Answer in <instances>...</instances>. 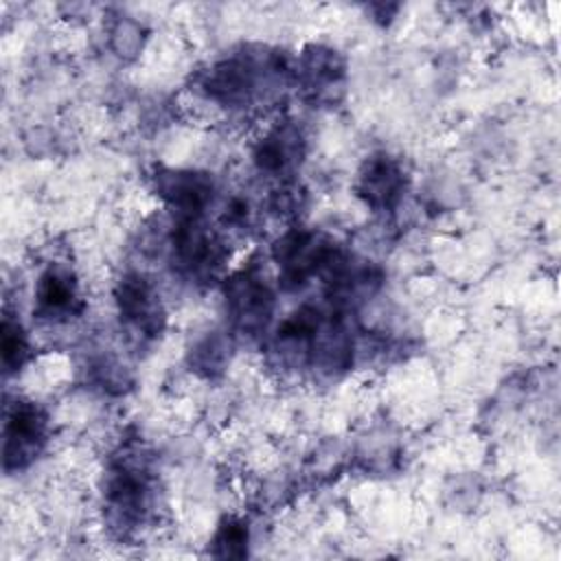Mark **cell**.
Segmentation results:
<instances>
[{
  "label": "cell",
  "instance_id": "cell-1",
  "mask_svg": "<svg viewBox=\"0 0 561 561\" xmlns=\"http://www.w3.org/2000/svg\"><path fill=\"white\" fill-rule=\"evenodd\" d=\"M280 280L300 285L322 267H333V245L311 230H289L274 245Z\"/></svg>",
  "mask_w": 561,
  "mask_h": 561
},
{
  "label": "cell",
  "instance_id": "cell-2",
  "mask_svg": "<svg viewBox=\"0 0 561 561\" xmlns=\"http://www.w3.org/2000/svg\"><path fill=\"white\" fill-rule=\"evenodd\" d=\"M46 436V414L35 403H15L4 423V467H24Z\"/></svg>",
  "mask_w": 561,
  "mask_h": 561
},
{
  "label": "cell",
  "instance_id": "cell-3",
  "mask_svg": "<svg viewBox=\"0 0 561 561\" xmlns=\"http://www.w3.org/2000/svg\"><path fill=\"white\" fill-rule=\"evenodd\" d=\"M272 291L265 280L254 274H241L230 283L228 305L234 322L243 331H256L265 327L272 313Z\"/></svg>",
  "mask_w": 561,
  "mask_h": 561
},
{
  "label": "cell",
  "instance_id": "cell-4",
  "mask_svg": "<svg viewBox=\"0 0 561 561\" xmlns=\"http://www.w3.org/2000/svg\"><path fill=\"white\" fill-rule=\"evenodd\" d=\"M359 195L366 199L373 208H390L399 202L403 191V171L401 167L388 158V156H373L366 160L359 182H357Z\"/></svg>",
  "mask_w": 561,
  "mask_h": 561
},
{
  "label": "cell",
  "instance_id": "cell-5",
  "mask_svg": "<svg viewBox=\"0 0 561 561\" xmlns=\"http://www.w3.org/2000/svg\"><path fill=\"white\" fill-rule=\"evenodd\" d=\"M158 191L173 208L184 215V219H191L208 204L213 182L199 173L175 171L158 178Z\"/></svg>",
  "mask_w": 561,
  "mask_h": 561
},
{
  "label": "cell",
  "instance_id": "cell-6",
  "mask_svg": "<svg viewBox=\"0 0 561 561\" xmlns=\"http://www.w3.org/2000/svg\"><path fill=\"white\" fill-rule=\"evenodd\" d=\"M116 300L121 307V316L131 322L136 329L147 333H156L160 327V307L153 289L140 276H125L118 285Z\"/></svg>",
  "mask_w": 561,
  "mask_h": 561
},
{
  "label": "cell",
  "instance_id": "cell-7",
  "mask_svg": "<svg viewBox=\"0 0 561 561\" xmlns=\"http://www.w3.org/2000/svg\"><path fill=\"white\" fill-rule=\"evenodd\" d=\"M35 298H37V311L44 316H57L66 313L72 309L77 302V287L75 280L66 270L50 267L46 270L35 287Z\"/></svg>",
  "mask_w": 561,
  "mask_h": 561
},
{
  "label": "cell",
  "instance_id": "cell-8",
  "mask_svg": "<svg viewBox=\"0 0 561 561\" xmlns=\"http://www.w3.org/2000/svg\"><path fill=\"white\" fill-rule=\"evenodd\" d=\"M298 156V136L289 131H272L256 147V164L267 173H278L287 169Z\"/></svg>",
  "mask_w": 561,
  "mask_h": 561
},
{
  "label": "cell",
  "instance_id": "cell-9",
  "mask_svg": "<svg viewBox=\"0 0 561 561\" xmlns=\"http://www.w3.org/2000/svg\"><path fill=\"white\" fill-rule=\"evenodd\" d=\"M28 355V344H26V335L20 327V322L4 318L2 322V364L4 370H15L18 366H22V362Z\"/></svg>",
  "mask_w": 561,
  "mask_h": 561
},
{
  "label": "cell",
  "instance_id": "cell-10",
  "mask_svg": "<svg viewBox=\"0 0 561 561\" xmlns=\"http://www.w3.org/2000/svg\"><path fill=\"white\" fill-rule=\"evenodd\" d=\"M305 75L309 77L311 85H331L342 77V64L335 53L318 50L307 57Z\"/></svg>",
  "mask_w": 561,
  "mask_h": 561
},
{
  "label": "cell",
  "instance_id": "cell-11",
  "mask_svg": "<svg viewBox=\"0 0 561 561\" xmlns=\"http://www.w3.org/2000/svg\"><path fill=\"white\" fill-rule=\"evenodd\" d=\"M248 546V528L243 522L228 519L221 524L217 537H215V554L219 557H243Z\"/></svg>",
  "mask_w": 561,
  "mask_h": 561
}]
</instances>
